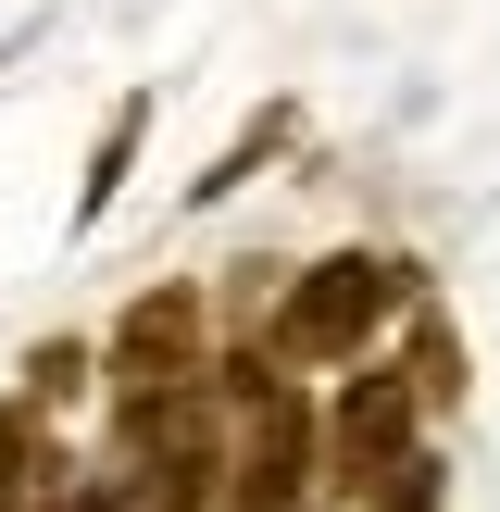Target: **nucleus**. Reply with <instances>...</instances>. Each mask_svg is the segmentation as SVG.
Instances as JSON below:
<instances>
[{
  "label": "nucleus",
  "instance_id": "nucleus-1",
  "mask_svg": "<svg viewBox=\"0 0 500 512\" xmlns=\"http://www.w3.org/2000/svg\"><path fill=\"white\" fill-rule=\"evenodd\" d=\"M413 288V263H388V250H325V263H300L288 288H275V325H263V363H363V338L400 313Z\"/></svg>",
  "mask_w": 500,
  "mask_h": 512
},
{
  "label": "nucleus",
  "instance_id": "nucleus-2",
  "mask_svg": "<svg viewBox=\"0 0 500 512\" xmlns=\"http://www.w3.org/2000/svg\"><path fill=\"white\" fill-rule=\"evenodd\" d=\"M100 388H113V413H150V400H188L200 375H213V300L175 275V288H138L125 300V325L88 350Z\"/></svg>",
  "mask_w": 500,
  "mask_h": 512
},
{
  "label": "nucleus",
  "instance_id": "nucleus-3",
  "mask_svg": "<svg viewBox=\"0 0 500 512\" xmlns=\"http://www.w3.org/2000/svg\"><path fill=\"white\" fill-rule=\"evenodd\" d=\"M413 450H425V413H413V388H400L388 363H363V375H350V388L313 413V475H325L338 500L388 488V475L413 463Z\"/></svg>",
  "mask_w": 500,
  "mask_h": 512
},
{
  "label": "nucleus",
  "instance_id": "nucleus-4",
  "mask_svg": "<svg viewBox=\"0 0 500 512\" xmlns=\"http://www.w3.org/2000/svg\"><path fill=\"white\" fill-rule=\"evenodd\" d=\"M138 138H150V88H125L113 113H100V138H88V175H75V225H100L125 200V175H138Z\"/></svg>",
  "mask_w": 500,
  "mask_h": 512
},
{
  "label": "nucleus",
  "instance_id": "nucleus-5",
  "mask_svg": "<svg viewBox=\"0 0 500 512\" xmlns=\"http://www.w3.org/2000/svg\"><path fill=\"white\" fill-rule=\"evenodd\" d=\"M400 388H413V413H463V325L425 313V300H413V363H400Z\"/></svg>",
  "mask_w": 500,
  "mask_h": 512
},
{
  "label": "nucleus",
  "instance_id": "nucleus-6",
  "mask_svg": "<svg viewBox=\"0 0 500 512\" xmlns=\"http://www.w3.org/2000/svg\"><path fill=\"white\" fill-rule=\"evenodd\" d=\"M88 375H100V363H88V338H38V350H25V388H13V413H38V425H50L75 388H88Z\"/></svg>",
  "mask_w": 500,
  "mask_h": 512
},
{
  "label": "nucleus",
  "instance_id": "nucleus-7",
  "mask_svg": "<svg viewBox=\"0 0 500 512\" xmlns=\"http://www.w3.org/2000/svg\"><path fill=\"white\" fill-rule=\"evenodd\" d=\"M350 512H450V463H438V450H413V463H400L388 488H363Z\"/></svg>",
  "mask_w": 500,
  "mask_h": 512
},
{
  "label": "nucleus",
  "instance_id": "nucleus-8",
  "mask_svg": "<svg viewBox=\"0 0 500 512\" xmlns=\"http://www.w3.org/2000/svg\"><path fill=\"white\" fill-rule=\"evenodd\" d=\"M275 138H288V113H263V125H250L238 150H213V175H188V200H225V188H250V175L275 163Z\"/></svg>",
  "mask_w": 500,
  "mask_h": 512
},
{
  "label": "nucleus",
  "instance_id": "nucleus-9",
  "mask_svg": "<svg viewBox=\"0 0 500 512\" xmlns=\"http://www.w3.org/2000/svg\"><path fill=\"white\" fill-rule=\"evenodd\" d=\"M38 512H63V500H38Z\"/></svg>",
  "mask_w": 500,
  "mask_h": 512
}]
</instances>
